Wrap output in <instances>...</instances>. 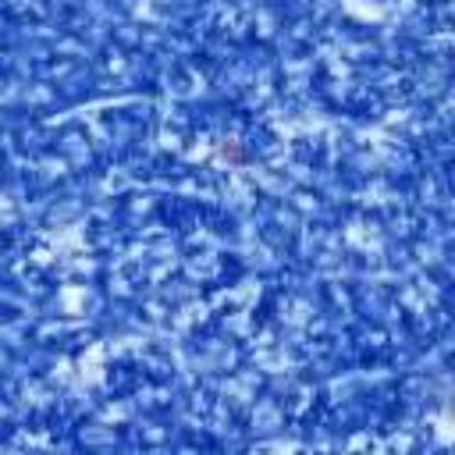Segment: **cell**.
Listing matches in <instances>:
<instances>
[{"mask_svg":"<svg viewBox=\"0 0 455 455\" xmlns=\"http://www.w3.org/2000/svg\"><path fill=\"white\" fill-rule=\"evenodd\" d=\"M224 156H228V160H249V156H245L238 146H224Z\"/></svg>","mask_w":455,"mask_h":455,"instance_id":"cell-1","label":"cell"}]
</instances>
